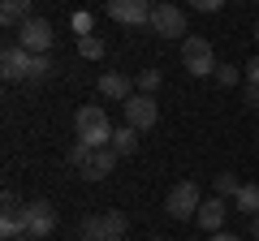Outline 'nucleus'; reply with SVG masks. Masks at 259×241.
<instances>
[{"mask_svg": "<svg viewBox=\"0 0 259 241\" xmlns=\"http://www.w3.org/2000/svg\"><path fill=\"white\" fill-rule=\"evenodd\" d=\"M100 95H104V99H112V103H125L130 95H134V86H130L125 74H104L100 78Z\"/></svg>", "mask_w": 259, "mask_h": 241, "instance_id": "14", "label": "nucleus"}, {"mask_svg": "<svg viewBox=\"0 0 259 241\" xmlns=\"http://www.w3.org/2000/svg\"><path fill=\"white\" fill-rule=\"evenodd\" d=\"M242 69H246V82H259V56H250Z\"/></svg>", "mask_w": 259, "mask_h": 241, "instance_id": "26", "label": "nucleus"}, {"mask_svg": "<svg viewBox=\"0 0 259 241\" xmlns=\"http://www.w3.org/2000/svg\"><path fill=\"white\" fill-rule=\"evenodd\" d=\"M255 39H259V22H255Z\"/></svg>", "mask_w": 259, "mask_h": 241, "instance_id": "31", "label": "nucleus"}, {"mask_svg": "<svg viewBox=\"0 0 259 241\" xmlns=\"http://www.w3.org/2000/svg\"><path fill=\"white\" fill-rule=\"evenodd\" d=\"M160 82H164V78H160V69H143V74H139V82H134V86H139L143 95H151V91H156Z\"/></svg>", "mask_w": 259, "mask_h": 241, "instance_id": "22", "label": "nucleus"}, {"mask_svg": "<svg viewBox=\"0 0 259 241\" xmlns=\"http://www.w3.org/2000/svg\"><path fill=\"white\" fill-rule=\"evenodd\" d=\"M242 74H246V69H233V65H216V74H212V78H216L221 86H233V82H238Z\"/></svg>", "mask_w": 259, "mask_h": 241, "instance_id": "23", "label": "nucleus"}, {"mask_svg": "<svg viewBox=\"0 0 259 241\" xmlns=\"http://www.w3.org/2000/svg\"><path fill=\"white\" fill-rule=\"evenodd\" d=\"M147 241H168V237H147Z\"/></svg>", "mask_w": 259, "mask_h": 241, "instance_id": "30", "label": "nucleus"}, {"mask_svg": "<svg viewBox=\"0 0 259 241\" xmlns=\"http://www.w3.org/2000/svg\"><path fill=\"white\" fill-rule=\"evenodd\" d=\"M212 241H242V237H233V232H212Z\"/></svg>", "mask_w": 259, "mask_h": 241, "instance_id": "28", "label": "nucleus"}, {"mask_svg": "<svg viewBox=\"0 0 259 241\" xmlns=\"http://www.w3.org/2000/svg\"><path fill=\"white\" fill-rule=\"evenodd\" d=\"M117 155H134L139 151V130L134 125H121V130H112V142H108Z\"/></svg>", "mask_w": 259, "mask_h": 241, "instance_id": "16", "label": "nucleus"}, {"mask_svg": "<svg viewBox=\"0 0 259 241\" xmlns=\"http://www.w3.org/2000/svg\"><path fill=\"white\" fill-rule=\"evenodd\" d=\"M0 74H5V82H26V74H30V52L18 43V39L0 52Z\"/></svg>", "mask_w": 259, "mask_h": 241, "instance_id": "9", "label": "nucleus"}, {"mask_svg": "<svg viewBox=\"0 0 259 241\" xmlns=\"http://www.w3.org/2000/svg\"><path fill=\"white\" fill-rule=\"evenodd\" d=\"M233 211L250 215V220L259 215V181H250V186H242L238 194H233Z\"/></svg>", "mask_w": 259, "mask_h": 241, "instance_id": "15", "label": "nucleus"}, {"mask_svg": "<svg viewBox=\"0 0 259 241\" xmlns=\"http://www.w3.org/2000/svg\"><path fill=\"white\" fill-rule=\"evenodd\" d=\"M242 103H246V108H259V82H246V91H242Z\"/></svg>", "mask_w": 259, "mask_h": 241, "instance_id": "24", "label": "nucleus"}, {"mask_svg": "<svg viewBox=\"0 0 259 241\" xmlns=\"http://www.w3.org/2000/svg\"><path fill=\"white\" fill-rule=\"evenodd\" d=\"M30 9H35V0H0V22L18 30L22 22H30Z\"/></svg>", "mask_w": 259, "mask_h": 241, "instance_id": "13", "label": "nucleus"}, {"mask_svg": "<svg viewBox=\"0 0 259 241\" xmlns=\"http://www.w3.org/2000/svg\"><path fill=\"white\" fill-rule=\"evenodd\" d=\"M121 108H125V125H134V130H151V125H156L160 120V108H156V95H143V91H134L130 95L125 103H121Z\"/></svg>", "mask_w": 259, "mask_h": 241, "instance_id": "6", "label": "nucleus"}, {"mask_svg": "<svg viewBox=\"0 0 259 241\" xmlns=\"http://www.w3.org/2000/svg\"><path fill=\"white\" fill-rule=\"evenodd\" d=\"M0 237H5V241L26 237V203H22V207H5V211H0Z\"/></svg>", "mask_w": 259, "mask_h": 241, "instance_id": "11", "label": "nucleus"}, {"mask_svg": "<svg viewBox=\"0 0 259 241\" xmlns=\"http://www.w3.org/2000/svg\"><path fill=\"white\" fill-rule=\"evenodd\" d=\"M91 155H95V151H91V147H87V142H74V147L65 151V159H69V164H74V168H78V172H82V168H87V164H91Z\"/></svg>", "mask_w": 259, "mask_h": 241, "instance_id": "20", "label": "nucleus"}, {"mask_svg": "<svg viewBox=\"0 0 259 241\" xmlns=\"http://www.w3.org/2000/svg\"><path fill=\"white\" fill-rule=\"evenodd\" d=\"M225 215H229V207H225V198L216 194V198H203V207H199V228L203 232H221V224H225Z\"/></svg>", "mask_w": 259, "mask_h": 241, "instance_id": "10", "label": "nucleus"}, {"mask_svg": "<svg viewBox=\"0 0 259 241\" xmlns=\"http://www.w3.org/2000/svg\"><path fill=\"white\" fill-rule=\"evenodd\" d=\"M199 207H203V198H199V186L194 181H177L168 190V198H164V211L173 220H190V215H199Z\"/></svg>", "mask_w": 259, "mask_h": 241, "instance_id": "5", "label": "nucleus"}, {"mask_svg": "<svg viewBox=\"0 0 259 241\" xmlns=\"http://www.w3.org/2000/svg\"><path fill=\"white\" fill-rule=\"evenodd\" d=\"M52 56H30V74H26V82H44V78H52Z\"/></svg>", "mask_w": 259, "mask_h": 241, "instance_id": "19", "label": "nucleus"}, {"mask_svg": "<svg viewBox=\"0 0 259 241\" xmlns=\"http://www.w3.org/2000/svg\"><path fill=\"white\" fill-rule=\"evenodd\" d=\"M182 65L190 69L194 78L216 74V52H212V43H207L203 35H186V39H182Z\"/></svg>", "mask_w": 259, "mask_h": 241, "instance_id": "2", "label": "nucleus"}, {"mask_svg": "<svg viewBox=\"0 0 259 241\" xmlns=\"http://www.w3.org/2000/svg\"><path fill=\"white\" fill-rule=\"evenodd\" d=\"M74 30H78V35H91V18H87V13H78V18H74Z\"/></svg>", "mask_w": 259, "mask_h": 241, "instance_id": "27", "label": "nucleus"}, {"mask_svg": "<svg viewBox=\"0 0 259 241\" xmlns=\"http://www.w3.org/2000/svg\"><path fill=\"white\" fill-rule=\"evenodd\" d=\"M151 30H156L160 39H177V35H186V13L177 9V5H168V0H160L156 9H151V22H147Z\"/></svg>", "mask_w": 259, "mask_h": 241, "instance_id": "7", "label": "nucleus"}, {"mask_svg": "<svg viewBox=\"0 0 259 241\" xmlns=\"http://www.w3.org/2000/svg\"><path fill=\"white\" fill-rule=\"evenodd\" d=\"M250 237L259 241V215H255V220H250Z\"/></svg>", "mask_w": 259, "mask_h": 241, "instance_id": "29", "label": "nucleus"}, {"mask_svg": "<svg viewBox=\"0 0 259 241\" xmlns=\"http://www.w3.org/2000/svg\"><path fill=\"white\" fill-rule=\"evenodd\" d=\"M156 5H160V0H104L108 18L121 22V26H147Z\"/></svg>", "mask_w": 259, "mask_h": 241, "instance_id": "4", "label": "nucleus"}, {"mask_svg": "<svg viewBox=\"0 0 259 241\" xmlns=\"http://www.w3.org/2000/svg\"><path fill=\"white\" fill-rule=\"evenodd\" d=\"M225 0H190V9H199V13H216Z\"/></svg>", "mask_w": 259, "mask_h": 241, "instance_id": "25", "label": "nucleus"}, {"mask_svg": "<svg viewBox=\"0 0 259 241\" xmlns=\"http://www.w3.org/2000/svg\"><path fill=\"white\" fill-rule=\"evenodd\" d=\"M104 52H108V47H104L100 35H78V56H82V61H104Z\"/></svg>", "mask_w": 259, "mask_h": 241, "instance_id": "18", "label": "nucleus"}, {"mask_svg": "<svg viewBox=\"0 0 259 241\" xmlns=\"http://www.w3.org/2000/svg\"><path fill=\"white\" fill-rule=\"evenodd\" d=\"M108 241H125V237H108Z\"/></svg>", "mask_w": 259, "mask_h": 241, "instance_id": "32", "label": "nucleus"}, {"mask_svg": "<svg viewBox=\"0 0 259 241\" xmlns=\"http://www.w3.org/2000/svg\"><path fill=\"white\" fill-rule=\"evenodd\" d=\"M74 134H78V142H87L91 151L108 147L112 142V125H108L104 103H82V108L74 112Z\"/></svg>", "mask_w": 259, "mask_h": 241, "instance_id": "1", "label": "nucleus"}, {"mask_svg": "<svg viewBox=\"0 0 259 241\" xmlns=\"http://www.w3.org/2000/svg\"><path fill=\"white\" fill-rule=\"evenodd\" d=\"M117 159H121V155H117L112 147H100V151L91 155V164L82 168V176H87V181H104V176H108L112 168H117Z\"/></svg>", "mask_w": 259, "mask_h": 241, "instance_id": "12", "label": "nucleus"}, {"mask_svg": "<svg viewBox=\"0 0 259 241\" xmlns=\"http://www.w3.org/2000/svg\"><path fill=\"white\" fill-rule=\"evenodd\" d=\"M18 43L26 47L30 56H48V52H52V43H56V30H52V22H44V18H30V22H22V26H18Z\"/></svg>", "mask_w": 259, "mask_h": 241, "instance_id": "3", "label": "nucleus"}, {"mask_svg": "<svg viewBox=\"0 0 259 241\" xmlns=\"http://www.w3.org/2000/svg\"><path fill=\"white\" fill-rule=\"evenodd\" d=\"M56 232V211L52 203H44V198H35V203H26V237L30 241H44Z\"/></svg>", "mask_w": 259, "mask_h": 241, "instance_id": "8", "label": "nucleus"}, {"mask_svg": "<svg viewBox=\"0 0 259 241\" xmlns=\"http://www.w3.org/2000/svg\"><path fill=\"white\" fill-rule=\"evenodd\" d=\"M238 190H242V181H238V176H233V172H216V194H221V198L238 194Z\"/></svg>", "mask_w": 259, "mask_h": 241, "instance_id": "21", "label": "nucleus"}, {"mask_svg": "<svg viewBox=\"0 0 259 241\" xmlns=\"http://www.w3.org/2000/svg\"><path fill=\"white\" fill-rule=\"evenodd\" d=\"M100 220H104V241H108V237H125V228H130V215L125 211H104Z\"/></svg>", "mask_w": 259, "mask_h": 241, "instance_id": "17", "label": "nucleus"}]
</instances>
